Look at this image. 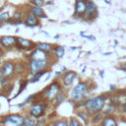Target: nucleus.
Instances as JSON below:
<instances>
[{
    "mask_svg": "<svg viewBox=\"0 0 126 126\" xmlns=\"http://www.w3.org/2000/svg\"><path fill=\"white\" fill-rule=\"evenodd\" d=\"M104 105V99L102 96H97V97H94L91 98L89 100H87L86 102V107L88 110L93 111V112H96L99 111Z\"/></svg>",
    "mask_w": 126,
    "mask_h": 126,
    "instance_id": "obj_1",
    "label": "nucleus"
},
{
    "mask_svg": "<svg viewBox=\"0 0 126 126\" xmlns=\"http://www.w3.org/2000/svg\"><path fill=\"white\" fill-rule=\"evenodd\" d=\"M86 91H87V85L85 83H79L72 91V94H71L72 99L75 101L82 99L86 94Z\"/></svg>",
    "mask_w": 126,
    "mask_h": 126,
    "instance_id": "obj_2",
    "label": "nucleus"
},
{
    "mask_svg": "<svg viewBox=\"0 0 126 126\" xmlns=\"http://www.w3.org/2000/svg\"><path fill=\"white\" fill-rule=\"evenodd\" d=\"M46 65H47V63H46V60L45 59L44 60H34V59H32L31 61V64H30L31 70L34 74L37 73V72H39L40 70H43L46 67Z\"/></svg>",
    "mask_w": 126,
    "mask_h": 126,
    "instance_id": "obj_3",
    "label": "nucleus"
},
{
    "mask_svg": "<svg viewBox=\"0 0 126 126\" xmlns=\"http://www.w3.org/2000/svg\"><path fill=\"white\" fill-rule=\"evenodd\" d=\"M59 90H60V87H59V85H58L57 83L51 84V85L48 87V89L46 90V93H45L46 97H48V98H54V97L58 94Z\"/></svg>",
    "mask_w": 126,
    "mask_h": 126,
    "instance_id": "obj_4",
    "label": "nucleus"
},
{
    "mask_svg": "<svg viewBox=\"0 0 126 126\" xmlns=\"http://www.w3.org/2000/svg\"><path fill=\"white\" fill-rule=\"evenodd\" d=\"M24 118L18 114H13V115H10V116H7L5 121L6 122H10L12 124H15V125H22L23 122H24Z\"/></svg>",
    "mask_w": 126,
    "mask_h": 126,
    "instance_id": "obj_5",
    "label": "nucleus"
},
{
    "mask_svg": "<svg viewBox=\"0 0 126 126\" xmlns=\"http://www.w3.org/2000/svg\"><path fill=\"white\" fill-rule=\"evenodd\" d=\"M76 14L78 15H83L87 11V3L84 0H78L76 2V7H75Z\"/></svg>",
    "mask_w": 126,
    "mask_h": 126,
    "instance_id": "obj_6",
    "label": "nucleus"
},
{
    "mask_svg": "<svg viewBox=\"0 0 126 126\" xmlns=\"http://www.w3.org/2000/svg\"><path fill=\"white\" fill-rule=\"evenodd\" d=\"M43 110H44V106L42 104H34L31 110H30V113L31 115H32L33 117H38L40 116L42 113H43Z\"/></svg>",
    "mask_w": 126,
    "mask_h": 126,
    "instance_id": "obj_7",
    "label": "nucleus"
},
{
    "mask_svg": "<svg viewBox=\"0 0 126 126\" xmlns=\"http://www.w3.org/2000/svg\"><path fill=\"white\" fill-rule=\"evenodd\" d=\"M0 42L5 47H9V46H11L12 44H14L16 42V38L13 37V36H10V35H5V36L0 37Z\"/></svg>",
    "mask_w": 126,
    "mask_h": 126,
    "instance_id": "obj_8",
    "label": "nucleus"
},
{
    "mask_svg": "<svg viewBox=\"0 0 126 126\" xmlns=\"http://www.w3.org/2000/svg\"><path fill=\"white\" fill-rule=\"evenodd\" d=\"M15 70L14 68V65L10 62H6L4 65H3V69H2V72H3V75L4 76H10L13 71Z\"/></svg>",
    "mask_w": 126,
    "mask_h": 126,
    "instance_id": "obj_9",
    "label": "nucleus"
},
{
    "mask_svg": "<svg viewBox=\"0 0 126 126\" xmlns=\"http://www.w3.org/2000/svg\"><path fill=\"white\" fill-rule=\"evenodd\" d=\"M75 77H76V73H75V72H73V71L67 72V73L65 74L64 78H63V82H64V84L67 85V86H68V85H71L72 82H73V80L75 79Z\"/></svg>",
    "mask_w": 126,
    "mask_h": 126,
    "instance_id": "obj_10",
    "label": "nucleus"
},
{
    "mask_svg": "<svg viewBox=\"0 0 126 126\" xmlns=\"http://www.w3.org/2000/svg\"><path fill=\"white\" fill-rule=\"evenodd\" d=\"M32 59L34 60H44L46 58V55H45V51L41 50V49H36L33 53H32Z\"/></svg>",
    "mask_w": 126,
    "mask_h": 126,
    "instance_id": "obj_11",
    "label": "nucleus"
},
{
    "mask_svg": "<svg viewBox=\"0 0 126 126\" xmlns=\"http://www.w3.org/2000/svg\"><path fill=\"white\" fill-rule=\"evenodd\" d=\"M32 13L35 17H37V18H45L46 17L45 14H44V12H43V10L40 7H37V6L32 8Z\"/></svg>",
    "mask_w": 126,
    "mask_h": 126,
    "instance_id": "obj_12",
    "label": "nucleus"
},
{
    "mask_svg": "<svg viewBox=\"0 0 126 126\" xmlns=\"http://www.w3.org/2000/svg\"><path fill=\"white\" fill-rule=\"evenodd\" d=\"M89 15H94V14H96V6L94 2L92 1H89L87 3V11H86Z\"/></svg>",
    "mask_w": 126,
    "mask_h": 126,
    "instance_id": "obj_13",
    "label": "nucleus"
},
{
    "mask_svg": "<svg viewBox=\"0 0 126 126\" xmlns=\"http://www.w3.org/2000/svg\"><path fill=\"white\" fill-rule=\"evenodd\" d=\"M26 24L29 25V26H35L37 24V20H36V17L32 13L30 15L27 16L26 18Z\"/></svg>",
    "mask_w": 126,
    "mask_h": 126,
    "instance_id": "obj_14",
    "label": "nucleus"
},
{
    "mask_svg": "<svg viewBox=\"0 0 126 126\" xmlns=\"http://www.w3.org/2000/svg\"><path fill=\"white\" fill-rule=\"evenodd\" d=\"M102 124H103V126H117L116 121L112 117H105Z\"/></svg>",
    "mask_w": 126,
    "mask_h": 126,
    "instance_id": "obj_15",
    "label": "nucleus"
},
{
    "mask_svg": "<svg viewBox=\"0 0 126 126\" xmlns=\"http://www.w3.org/2000/svg\"><path fill=\"white\" fill-rule=\"evenodd\" d=\"M18 42L20 44L21 47L23 48H27V47H30L32 43L31 40H28V39H24V38H18Z\"/></svg>",
    "mask_w": 126,
    "mask_h": 126,
    "instance_id": "obj_16",
    "label": "nucleus"
},
{
    "mask_svg": "<svg viewBox=\"0 0 126 126\" xmlns=\"http://www.w3.org/2000/svg\"><path fill=\"white\" fill-rule=\"evenodd\" d=\"M37 47L39 48V49H41V50H43V51H49L50 49H51V45L50 44H48V43H38L37 44Z\"/></svg>",
    "mask_w": 126,
    "mask_h": 126,
    "instance_id": "obj_17",
    "label": "nucleus"
},
{
    "mask_svg": "<svg viewBox=\"0 0 126 126\" xmlns=\"http://www.w3.org/2000/svg\"><path fill=\"white\" fill-rule=\"evenodd\" d=\"M34 124H35V121L33 120V119H31V118H27V119H25L24 120V122H23V126H34Z\"/></svg>",
    "mask_w": 126,
    "mask_h": 126,
    "instance_id": "obj_18",
    "label": "nucleus"
},
{
    "mask_svg": "<svg viewBox=\"0 0 126 126\" xmlns=\"http://www.w3.org/2000/svg\"><path fill=\"white\" fill-rule=\"evenodd\" d=\"M56 55H57L58 57H62V56L64 55V48L61 47V46L57 47V48H56Z\"/></svg>",
    "mask_w": 126,
    "mask_h": 126,
    "instance_id": "obj_19",
    "label": "nucleus"
},
{
    "mask_svg": "<svg viewBox=\"0 0 126 126\" xmlns=\"http://www.w3.org/2000/svg\"><path fill=\"white\" fill-rule=\"evenodd\" d=\"M68 126H81V124L79 123V121L77 119H71Z\"/></svg>",
    "mask_w": 126,
    "mask_h": 126,
    "instance_id": "obj_20",
    "label": "nucleus"
},
{
    "mask_svg": "<svg viewBox=\"0 0 126 126\" xmlns=\"http://www.w3.org/2000/svg\"><path fill=\"white\" fill-rule=\"evenodd\" d=\"M42 75H43V72H37V73H35V75H34L33 78H32V82H34V81H38L39 78H40Z\"/></svg>",
    "mask_w": 126,
    "mask_h": 126,
    "instance_id": "obj_21",
    "label": "nucleus"
},
{
    "mask_svg": "<svg viewBox=\"0 0 126 126\" xmlns=\"http://www.w3.org/2000/svg\"><path fill=\"white\" fill-rule=\"evenodd\" d=\"M9 19V14L8 13H2L0 14V21H7Z\"/></svg>",
    "mask_w": 126,
    "mask_h": 126,
    "instance_id": "obj_22",
    "label": "nucleus"
},
{
    "mask_svg": "<svg viewBox=\"0 0 126 126\" xmlns=\"http://www.w3.org/2000/svg\"><path fill=\"white\" fill-rule=\"evenodd\" d=\"M23 70H24V66H23V64L20 63V64H17V65H16V67H15V71H16V72L19 73V72H22Z\"/></svg>",
    "mask_w": 126,
    "mask_h": 126,
    "instance_id": "obj_23",
    "label": "nucleus"
},
{
    "mask_svg": "<svg viewBox=\"0 0 126 126\" xmlns=\"http://www.w3.org/2000/svg\"><path fill=\"white\" fill-rule=\"evenodd\" d=\"M32 2L35 4V6L37 7H40L42 4H43V0H32Z\"/></svg>",
    "mask_w": 126,
    "mask_h": 126,
    "instance_id": "obj_24",
    "label": "nucleus"
},
{
    "mask_svg": "<svg viewBox=\"0 0 126 126\" xmlns=\"http://www.w3.org/2000/svg\"><path fill=\"white\" fill-rule=\"evenodd\" d=\"M54 126H68V125H67V123H65L64 121H59V122H57Z\"/></svg>",
    "mask_w": 126,
    "mask_h": 126,
    "instance_id": "obj_25",
    "label": "nucleus"
},
{
    "mask_svg": "<svg viewBox=\"0 0 126 126\" xmlns=\"http://www.w3.org/2000/svg\"><path fill=\"white\" fill-rule=\"evenodd\" d=\"M79 116H80V117H82V119H84L85 121H87V120H88V116H87V114H86V113H79Z\"/></svg>",
    "mask_w": 126,
    "mask_h": 126,
    "instance_id": "obj_26",
    "label": "nucleus"
},
{
    "mask_svg": "<svg viewBox=\"0 0 126 126\" xmlns=\"http://www.w3.org/2000/svg\"><path fill=\"white\" fill-rule=\"evenodd\" d=\"M2 75H3V72L0 70V80H1V78H2Z\"/></svg>",
    "mask_w": 126,
    "mask_h": 126,
    "instance_id": "obj_27",
    "label": "nucleus"
},
{
    "mask_svg": "<svg viewBox=\"0 0 126 126\" xmlns=\"http://www.w3.org/2000/svg\"><path fill=\"white\" fill-rule=\"evenodd\" d=\"M1 55H2V50L0 49V56H1Z\"/></svg>",
    "mask_w": 126,
    "mask_h": 126,
    "instance_id": "obj_28",
    "label": "nucleus"
},
{
    "mask_svg": "<svg viewBox=\"0 0 126 126\" xmlns=\"http://www.w3.org/2000/svg\"><path fill=\"white\" fill-rule=\"evenodd\" d=\"M21 126H23V125H21Z\"/></svg>",
    "mask_w": 126,
    "mask_h": 126,
    "instance_id": "obj_29",
    "label": "nucleus"
}]
</instances>
